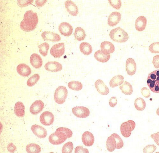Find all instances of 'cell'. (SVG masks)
Masks as SVG:
<instances>
[{"label":"cell","instance_id":"cell-2","mask_svg":"<svg viewBox=\"0 0 159 153\" xmlns=\"http://www.w3.org/2000/svg\"><path fill=\"white\" fill-rule=\"evenodd\" d=\"M111 39L117 43H125L128 40V34L124 29L118 27L112 29L109 33Z\"/></svg>","mask_w":159,"mask_h":153},{"label":"cell","instance_id":"cell-48","mask_svg":"<svg viewBox=\"0 0 159 153\" xmlns=\"http://www.w3.org/2000/svg\"><path fill=\"white\" fill-rule=\"evenodd\" d=\"M16 147L12 143H10L8 144V151L12 153L16 151Z\"/></svg>","mask_w":159,"mask_h":153},{"label":"cell","instance_id":"cell-46","mask_svg":"<svg viewBox=\"0 0 159 153\" xmlns=\"http://www.w3.org/2000/svg\"><path fill=\"white\" fill-rule=\"evenodd\" d=\"M117 100L116 97H112L109 101V104L110 107H113L117 105Z\"/></svg>","mask_w":159,"mask_h":153},{"label":"cell","instance_id":"cell-28","mask_svg":"<svg viewBox=\"0 0 159 153\" xmlns=\"http://www.w3.org/2000/svg\"><path fill=\"white\" fill-rule=\"evenodd\" d=\"M80 49L84 55H89L92 53L93 49L91 45L87 42H83L80 45Z\"/></svg>","mask_w":159,"mask_h":153},{"label":"cell","instance_id":"cell-30","mask_svg":"<svg viewBox=\"0 0 159 153\" xmlns=\"http://www.w3.org/2000/svg\"><path fill=\"white\" fill-rule=\"evenodd\" d=\"M86 37L84 29L81 27H77L75 29V37L78 41H82L84 40Z\"/></svg>","mask_w":159,"mask_h":153},{"label":"cell","instance_id":"cell-11","mask_svg":"<svg viewBox=\"0 0 159 153\" xmlns=\"http://www.w3.org/2000/svg\"><path fill=\"white\" fill-rule=\"evenodd\" d=\"M31 130L34 134L38 138H44L47 135V132L42 126L34 124L31 127Z\"/></svg>","mask_w":159,"mask_h":153},{"label":"cell","instance_id":"cell-33","mask_svg":"<svg viewBox=\"0 0 159 153\" xmlns=\"http://www.w3.org/2000/svg\"><path fill=\"white\" fill-rule=\"evenodd\" d=\"M68 87L71 90L78 91L82 90L83 88V85L80 82L72 81L68 83Z\"/></svg>","mask_w":159,"mask_h":153},{"label":"cell","instance_id":"cell-4","mask_svg":"<svg viewBox=\"0 0 159 153\" xmlns=\"http://www.w3.org/2000/svg\"><path fill=\"white\" fill-rule=\"evenodd\" d=\"M68 96V90L65 86H60L55 90L54 98L58 104H62L65 102Z\"/></svg>","mask_w":159,"mask_h":153},{"label":"cell","instance_id":"cell-16","mask_svg":"<svg viewBox=\"0 0 159 153\" xmlns=\"http://www.w3.org/2000/svg\"><path fill=\"white\" fill-rule=\"evenodd\" d=\"M95 86L98 92L102 95H107L109 93L108 88L105 84L104 82L100 79L96 81Z\"/></svg>","mask_w":159,"mask_h":153},{"label":"cell","instance_id":"cell-14","mask_svg":"<svg viewBox=\"0 0 159 153\" xmlns=\"http://www.w3.org/2000/svg\"><path fill=\"white\" fill-rule=\"evenodd\" d=\"M82 142L86 146H91L94 144V136L90 132H85L82 134Z\"/></svg>","mask_w":159,"mask_h":153},{"label":"cell","instance_id":"cell-37","mask_svg":"<svg viewBox=\"0 0 159 153\" xmlns=\"http://www.w3.org/2000/svg\"><path fill=\"white\" fill-rule=\"evenodd\" d=\"M111 136H113L116 138V142L117 143V147L116 149H120L123 148V146H124V143L123 140L120 137L119 135H118L116 133H113V134H111Z\"/></svg>","mask_w":159,"mask_h":153},{"label":"cell","instance_id":"cell-32","mask_svg":"<svg viewBox=\"0 0 159 153\" xmlns=\"http://www.w3.org/2000/svg\"><path fill=\"white\" fill-rule=\"evenodd\" d=\"M26 150L28 153H40L41 148L38 144L32 143L26 146Z\"/></svg>","mask_w":159,"mask_h":153},{"label":"cell","instance_id":"cell-36","mask_svg":"<svg viewBox=\"0 0 159 153\" xmlns=\"http://www.w3.org/2000/svg\"><path fill=\"white\" fill-rule=\"evenodd\" d=\"M74 148L73 143L69 142L65 144L62 148V152L63 153H71Z\"/></svg>","mask_w":159,"mask_h":153},{"label":"cell","instance_id":"cell-17","mask_svg":"<svg viewBox=\"0 0 159 153\" xmlns=\"http://www.w3.org/2000/svg\"><path fill=\"white\" fill-rule=\"evenodd\" d=\"M126 69L128 74L133 76L135 74L137 71V64L134 59L129 58L126 61Z\"/></svg>","mask_w":159,"mask_h":153},{"label":"cell","instance_id":"cell-21","mask_svg":"<svg viewBox=\"0 0 159 153\" xmlns=\"http://www.w3.org/2000/svg\"><path fill=\"white\" fill-rule=\"evenodd\" d=\"M16 70L19 75L23 77H27L32 73L30 68L25 64H20L17 67Z\"/></svg>","mask_w":159,"mask_h":153},{"label":"cell","instance_id":"cell-6","mask_svg":"<svg viewBox=\"0 0 159 153\" xmlns=\"http://www.w3.org/2000/svg\"><path fill=\"white\" fill-rule=\"evenodd\" d=\"M67 135L62 132H55L49 136V142L53 145H57L62 144L67 139Z\"/></svg>","mask_w":159,"mask_h":153},{"label":"cell","instance_id":"cell-1","mask_svg":"<svg viewBox=\"0 0 159 153\" xmlns=\"http://www.w3.org/2000/svg\"><path fill=\"white\" fill-rule=\"evenodd\" d=\"M38 21L37 14L32 10L28 11L24 15L23 20L20 24V28L25 32H31L36 28Z\"/></svg>","mask_w":159,"mask_h":153},{"label":"cell","instance_id":"cell-5","mask_svg":"<svg viewBox=\"0 0 159 153\" xmlns=\"http://www.w3.org/2000/svg\"><path fill=\"white\" fill-rule=\"evenodd\" d=\"M136 127V123L133 120H129L122 123L120 126V132L125 138H128Z\"/></svg>","mask_w":159,"mask_h":153},{"label":"cell","instance_id":"cell-26","mask_svg":"<svg viewBox=\"0 0 159 153\" xmlns=\"http://www.w3.org/2000/svg\"><path fill=\"white\" fill-rule=\"evenodd\" d=\"M106 147L108 151L112 152L117 148V143L116 138L113 136H111L107 138L106 141Z\"/></svg>","mask_w":159,"mask_h":153},{"label":"cell","instance_id":"cell-23","mask_svg":"<svg viewBox=\"0 0 159 153\" xmlns=\"http://www.w3.org/2000/svg\"><path fill=\"white\" fill-rule=\"evenodd\" d=\"M147 19L144 16H140L136 20L135 28L139 32H142L145 29L147 25Z\"/></svg>","mask_w":159,"mask_h":153},{"label":"cell","instance_id":"cell-45","mask_svg":"<svg viewBox=\"0 0 159 153\" xmlns=\"http://www.w3.org/2000/svg\"><path fill=\"white\" fill-rule=\"evenodd\" d=\"M153 64L156 69L159 68V55H157L153 58Z\"/></svg>","mask_w":159,"mask_h":153},{"label":"cell","instance_id":"cell-29","mask_svg":"<svg viewBox=\"0 0 159 153\" xmlns=\"http://www.w3.org/2000/svg\"><path fill=\"white\" fill-rule=\"evenodd\" d=\"M120 88L122 92L126 95H130L133 92V87L130 83L127 81H125Z\"/></svg>","mask_w":159,"mask_h":153},{"label":"cell","instance_id":"cell-50","mask_svg":"<svg viewBox=\"0 0 159 153\" xmlns=\"http://www.w3.org/2000/svg\"><path fill=\"white\" fill-rule=\"evenodd\" d=\"M157 115H158L159 116V107L158 109H157Z\"/></svg>","mask_w":159,"mask_h":153},{"label":"cell","instance_id":"cell-19","mask_svg":"<svg viewBox=\"0 0 159 153\" xmlns=\"http://www.w3.org/2000/svg\"><path fill=\"white\" fill-rule=\"evenodd\" d=\"M65 6L66 11L70 15L73 16H77L79 13V10L77 6L74 2L71 1H65Z\"/></svg>","mask_w":159,"mask_h":153},{"label":"cell","instance_id":"cell-15","mask_svg":"<svg viewBox=\"0 0 159 153\" xmlns=\"http://www.w3.org/2000/svg\"><path fill=\"white\" fill-rule=\"evenodd\" d=\"M121 15L120 12H112L109 16L108 19V24L110 26L114 27L119 23L121 20Z\"/></svg>","mask_w":159,"mask_h":153},{"label":"cell","instance_id":"cell-22","mask_svg":"<svg viewBox=\"0 0 159 153\" xmlns=\"http://www.w3.org/2000/svg\"><path fill=\"white\" fill-rule=\"evenodd\" d=\"M101 49L102 52L107 54L113 53L115 51L114 45L111 42L108 41L102 42L101 45Z\"/></svg>","mask_w":159,"mask_h":153},{"label":"cell","instance_id":"cell-43","mask_svg":"<svg viewBox=\"0 0 159 153\" xmlns=\"http://www.w3.org/2000/svg\"><path fill=\"white\" fill-rule=\"evenodd\" d=\"M75 153H89V151L87 149L83 148L81 146H78L75 149Z\"/></svg>","mask_w":159,"mask_h":153},{"label":"cell","instance_id":"cell-44","mask_svg":"<svg viewBox=\"0 0 159 153\" xmlns=\"http://www.w3.org/2000/svg\"><path fill=\"white\" fill-rule=\"evenodd\" d=\"M33 2V1H18V5L21 7H26L27 6L30 5Z\"/></svg>","mask_w":159,"mask_h":153},{"label":"cell","instance_id":"cell-42","mask_svg":"<svg viewBox=\"0 0 159 153\" xmlns=\"http://www.w3.org/2000/svg\"><path fill=\"white\" fill-rule=\"evenodd\" d=\"M141 93L142 95L146 98H148L151 95L150 90L147 88H143L141 89Z\"/></svg>","mask_w":159,"mask_h":153},{"label":"cell","instance_id":"cell-25","mask_svg":"<svg viewBox=\"0 0 159 153\" xmlns=\"http://www.w3.org/2000/svg\"><path fill=\"white\" fill-rule=\"evenodd\" d=\"M16 115L19 117H22L25 115V106L22 102L19 101L16 103L15 106Z\"/></svg>","mask_w":159,"mask_h":153},{"label":"cell","instance_id":"cell-24","mask_svg":"<svg viewBox=\"0 0 159 153\" xmlns=\"http://www.w3.org/2000/svg\"><path fill=\"white\" fill-rule=\"evenodd\" d=\"M95 59L98 61L105 63L109 60L111 57L110 54L103 53L101 50H98L94 54Z\"/></svg>","mask_w":159,"mask_h":153},{"label":"cell","instance_id":"cell-35","mask_svg":"<svg viewBox=\"0 0 159 153\" xmlns=\"http://www.w3.org/2000/svg\"><path fill=\"white\" fill-rule=\"evenodd\" d=\"M40 79V76L38 74H35L28 79L27 84L29 87L34 86Z\"/></svg>","mask_w":159,"mask_h":153},{"label":"cell","instance_id":"cell-9","mask_svg":"<svg viewBox=\"0 0 159 153\" xmlns=\"http://www.w3.org/2000/svg\"><path fill=\"white\" fill-rule=\"evenodd\" d=\"M72 113L76 117L79 118H85L89 117L90 111L87 107L79 106L72 108Z\"/></svg>","mask_w":159,"mask_h":153},{"label":"cell","instance_id":"cell-40","mask_svg":"<svg viewBox=\"0 0 159 153\" xmlns=\"http://www.w3.org/2000/svg\"><path fill=\"white\" fill-rule=\"evenodd\" d=\"M108 2L110 4L111 6L113 7L115 9L117 10L120 9L121 8L122 3L121 1L119 0V1H111L109 0Z\"/></svg>","mask_w":159,"mask_h":153},{"label":"cell","instance_id":"cell-39","mask_svg":"<svg viewBox=\"0 0 159 153\" xmlns=\"http://www.w3.org/2000/svg\"><path fill=\"white\" fill-rule=\"evenodd\" d=\"M56 132H62L64 133L67 135L68 138H71L73 134L72 131L70 129L65 127H60L56 130Z\"/></svg>","mask_w":159,"mask_h":153},{"label":"cell","instance_id":"cell-13","mask_svg":"<svg viewBox=\"0 0 159 153\" xmlns=\"http://www.w3.org/2000/svg\"><path fill=\"white\" fill-rule=\"evenodd\" d=\"M44 40L49 41L53 42H58L61 40V38L59 34L51 32H44L42 34Z\"/></svg>","mask_w":159,"mask_h":153},{"label":"cell","instance_id":"cell-38","mask_svg":"<svg viewBox=\"0 0 159 153\" xmlns=\"http://www.w3.org/2000/svg\"><path fill=\"white\" fill-rule=\"evenodd\" d=\"M149 50L152 53H159V42L152 43L149 46Z\"/></svg>","mask_w":159,"mask_h":153},{"label":"cell","instance_id":"cell-7","mask_svg":"<svg viewBox=\"0 0 159 153\" xmlns=\"http://www.w3.org/2000/svg\"><path fill=\"white\" fill-rule=\"evenodd\" d=\"M65 52V44L63 43L56 44L51 48L50 53L53 57L59 58L64 54Z\"/></svg>","mask_w":159,"mask_h":153},{"label":"cell","instance_id":"cell-18","mask_svg":"<svg viewBox=\"0 0 159 153\" xmlns=\"http://www.w3.org/2000/svg\"><path fill=\"white\" fill-rule=\"evenodd\" d=\"M45 70L52 72H58L62 70V65L59 62L50 61L47 63L45 65Z\"/></svg>","mask_w":159,"mask_h":153},{"label":"cell","instance_id":"cell-10","mask_svg":"<svg viewBox=\"0 0 159 153\" xmlns=\"http://www.w3.org/2000/svg\"><path fill=\"white\" fill-rule=\"evenodd\" d=\"M60 33L65 37L70 36L73 32V28L67 22H62L59 26Z\"/></svg>","mask_w":159,"mask_h":153},{"label":"cell","instance_id":"cell-12","mask_svg":"<svg viewBox=\"0 0 159 153\" xmlns=\"http://www.w3.org/2000/svg\"><path fill=\"white\" fill-rule=\"evenodd\" d=\"M44 107V104L41 100H37L32 103L30 107V112L34 115L39 114Z\"/></svg>","mask_w":159,"mask_h":153},{"label":"cell","instance_id":"cell-27","mask_svg":"<svg viewBox=\"0 0 159 153\" xmlns=\"http://www.w3.org/2000/svg\"><path fill=\"white\" fill-rule=\"evenodd\" d=\"M124 77L121 75L115 76L109 82V85L112 88L120 86L124 82Z\"/></svg>","mask_w":159,"mask_h":153},{"label":"cell","instance_id":"cell-31","mask_svg":"<svg viewBox=\"0 0 159 153\" xmlns=\"http://www.w3.org/2000/svg\"><path fill=\"white\" fill-rule=\"evenodd\" d=\"M134 104L135 108L139 111H142L146 108V102L144 99L141 97H139L136 99L135 101Z\"/></svg>","mask_w":159,"mask_h":153},{"label":"cell","instance_id":"cell-8","mask_svg":"<svg viewBox=\"0 0 159 153\" xmlns=\"http://www.w3.org/2000/svg\"><path fill=\"white\" fill-rule=\"evenodd\" d=\"M40 121L43 125L49 126L52 125L54 121L53 114L50 112L46 111L43 113L40 116Z\"/></svg>","mask_w":159,"mask_h":153},{"label":"cell","instance_id":"cell-41","mask_svg":"<svg viewBox=\"0 0 159 153\" xmlns=\"http://www.w3.org/2000/svg\"><path fill=\"white\" fill-rule=\"evenodd\" d=\"M157 147L154 145H148L146 146L143 149V152L145 153H152L157 150Z\"/></svg>","mask_w":159,"mask_h":153},{"label":"cell","instance_id":"cell-20","mask_svg":"<svg viewBox=\"0 0 159 153\" xmlns=\"http://www.w3.org/2000/svg\"><path fill=\"white\" fill-rule=\"evenodd\" d=\"M30 63L33 67L36 69H40L43 65V61L40 56L37 53H33L30 58Z\"/></svg>","mask_w":159,"mask_h":153},{"label":"cell","instance_id":"cell-3","mask_svg":"<svg viewBox=\"0 0 159 153\" xmlns=\"http://www.w3.org/2000/svg\"><path fill=\"white\" fill-rule=\"evenodd\" d=\"M147 83L152 92L159 93V69L149 74L147 78Z\"/></svg>","mask_w":159,"mask_h":153},{"label":"cell","instance_id":"cell-49","mask_svg":"<svg viewBox=\"0 0 159 153\" xmlns=\"http://www.w3.org/2000/svg\"><path fill=\"white\" fill-rule=\"evenodd\" d=\"M46 2L47 1H35V4L37 6L39 7H41L43 6Z\"/></svg>","mask_w":159,"mask_h":153},{"label":"cell","instance_id":"cell-34","mask_svg":"<svg viewBox=\"0 0 159 153\" xmlns=\"http://www.w3.org/2000/svg\"><path fill=\"white\" fill-rule=\"evenodd\" d=\"M39 48L40 53L43 56L48 55V51L49 48V45L47 43H43L38 46Z\"/></svg>","mask_w":159,"mask_h":153},{"label":"cell","instance_id":"cell-47","mask_svg":"<svg viewBox=\"0 0 159 153\" xmlns=\"http://www.w3.org/2000/svg\"><path fill=\"white\" fill-rule=\"evenodd\" d=\"M151 137L154 140L155 142L157 145L159 146V132L154 134H152Z\"/></svg>","mask_w":159,"mask_h":153}]
</instances>
